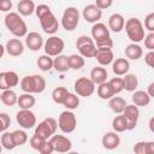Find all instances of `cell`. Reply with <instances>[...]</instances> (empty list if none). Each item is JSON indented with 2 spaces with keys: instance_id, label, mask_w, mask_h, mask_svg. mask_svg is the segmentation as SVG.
Segmentation results:
<instances>
[{
  "instance_id": "cell-35",
  "label": "cell",
  "mask_w": 154,
  "mask_h": 154,
  "mask_svg": "<svg viewBox=\"0 0 154 154\" xmlns=\"http://www.w3.org/2000/svg\"><path fill=\"white\" fill-rule=\"evenodd\" d=\"M69 94V90L65 87H57L53 91H52V99L55 103L58 105H63V102L65 101L66 96Z\"/></svg>"
},
{
  "instance_id": "cell-28",
  "label": "cell",
  "mask_w": 154,
  "mask_h": 154,
  "mask_svg": "<svg viewBox=\"0 0 154 154\" xmlns=\"http://www.w3.org/2000/svg\"><path fill=\"white\" fill-rule=\"evenodd\" d=\"M35 102H36V100L32 96V94H30V93H24V94L19 95L18 100H17V103L22 109H31L34 107Z\"/></svg>"
},
{
  "instance_id": "cell-1",
  "label": "cell",
  "mask_w": 154,
  "mask_h": 154,
  "mask_svg": "<svg viewBox=\"0 0 154 154\" xmlns=\"http://www.w3.org/2000/svg\"><path fill=\"white\" fill-rule=\"evenodd\" d=\"M5 26L7 30L16 37H24L28 34L26 23L23 20L22 16L18 12H10L5 16Z\"/></svg>"
},
{
  "instance_id": "cell-17",
  "label": "cell",
  "mask_w": 154,
  "mask_h": 154,
  "mask_svg": "<svg viewBox=\"0 0 154 154\" xmlns=\"http://www.w3.org/2000/svg\"><path fill=\"white\" fill-rule=\"evenodd\" d=\"M5 51L11 57H19L24 52V45L19 38H10L6 42Z\"/></svg>"
},
{
  "instance_id": "cell-6",
  "label": "cell",
  "mask_w": 154,
  "mask_h": 154,
  "mask_svg": "<svg viewBox=\"0 0 154 154\" xmlns=\"http://www.w3.org/2000/svg\"><path fill=\"white\" fill-rule=\"evenodd\" d=\"M79 23V12L76 7L70 6L66 7L63 17H61V25L66 31H73Z\"/></svg>"
},
{
  "instance_id": "cell-39",
  "label": "cell",
  "mask_w": 154,
  "mask_h": 154,
  "mask_svg": "<svg viewBox=\"0 0 154 154\" xmlns=\"http://www.w3.org/2000/svg\"><path fill=\"white\" fill-rule=\"evenodd\" d=\"M12 137H13V142H14L16 147L23 146L28 141V134L24 130H14V131H12Z\"/></svg>"
},
{
  "instance_id": "cell-14",
  "label": "cell",
  "mask_w": 154,
  "mask_h": 154,
  "mask_svg": "<svg viewBox=\"0 0 154 154\" xmlns=\"http://www.w3.org/2000/svg\"><path fill=\"white\" fill-rule=\"evenodd\" d=\"M83 18L85 19V22L88 23H96L101 19L102 17V10H100L95 4L93 5H87L84 8H83Z\"/></svg>"
},
{
  "instance_id": "cell-41",
  "label": "cell",
  "mask_w": 154,
  "mask_h": 154,
  "mask_svg": "<svg viewBox=\"0 0 154 154\" xmlns=\"http://www.w3.org/2000/svg\"><path fill=\"white\" fill-rule=\"evenodd\" d=\"M46 141H47V140H45V138H42V137H40V136H37V135L34 134V135L30 137L29 143H30V147H31L32 149L40 152V149L43 147V144L46 143Z\"/></svg>"
},
{
  "instance_id": "cell-16",
  "label": "cell",
  "mask_w": 154,
  "mask_h": 154,
  "mask_svg": "<svg viewBox=\"0 0 154 154\" xmlns=\"http://www.w3.org/2000/svg\"><path fill=\"white\" fill-rule=\"evenodd\" d=\"M101 143H102V147L103 148H106L108 150H113V149H116V148L119 147V144H120V137H119V135L116 131H108V132H106L102 136Z\"/></svg>"
},
{
  "instance_id": "cell-20",
  "label": "cell",
  "mask_w": 154,
  "mask_h": 154,
  "mask_svg": "<svg viewBox=\"0 0 154 154\" xmlns=\"http://www.w3.org/2000/svg\"><path fill=\"white\" fill-rule=\"evenodd\" d=\"M124 24H125V19L120 13H113L109 18H108V29L113 32H120L124 29Z\"/></svg>"
},
{
  "instance_id": "cell-19",
  "label": "cell",
  "mask_w": 154,
  "mask_h": 154,
  "mask_svg": "<svg viewBox=\"0 0 154 154\" xmlns=\"http://www.w3.org/2000/svg\"><path fill=\"white\" fill-rule=\"evenodd\" d=\"M130 63L126 58H117L112 61V71L117 76H124L129 72Z\"/></svg>"
},
{
  "instance_id": "cell-49",
  "label": "cell",
  "mask_w": 154,
  "mask_h": 154,
  "mask_svg": "<svg viewBox=\"0 0 154 154\" xmlns=\"http://www.w3.org/2000/svg\"><path fill=\"white\" fill-rule=\"evenodd\" d=\"M12 1L11 0H0V11L1 12H8L10 10H12Z\"/></svg>"
},
{
  "instance_id": "cell-29",
  "label": "cell",
  "mask_w": 154,
  "mask_h": 154,
  "mask_svg": "<svg viewBox=\"0 0 154 154\" xmlns=\"http://www.w3.org/2000/svg\"><path fill=\"white\" fill-rule=\"evenodd\" d=\"M97 85L99 87H97L96 93H97V96L100 99H102V100H109L112 96L116 95L114 91H113V89H112V87H111V84L107 81L103 82V83H101V84H97Z\"/></svg>"
},
{
  "instance_id": "cell-44",
  "label": "cell",
  "mask_w": 154,
  "mask_h": 154,
  "mask_svg": "<svg viewBox=\"0 0 154 154\" xmlns=\"http://www.w3.org/2000/svg\"><path fill=\"white\" fill-rule=\"evenodd\" d=\"M11 125V118L7 113H0V134L6 131Z\"/></svg>"
},
{
  "instance_id": "cell-36",
  "label": "cell",
  "mask_w": 154,
  "mask_h": 154,
  "mask_svg": "<svg viewBox=\"0 0 154 154\" xmlns=\"http://www.w3.org/2000/svg\"><path fill=\"white\" fill-rule=\"evenodd\" d=\"M0 143H1L2 148H5L6 150H12V149L16 148V144H14V142H13V137H12V132H8V131H4V132H1Z\"/></svg>"
},
{
  "instance_id": "cell-50",
  "label": "cell",
  "mask_w": 154,
  "mask_h": 154,
  "mask_svg": "<svg viewBox=\"0 0 154 154\" xmlns=\"http://www.w3.org/2000/svg\"><path fill=\"white\" fill-rule=\"evenodd\" d=\"M53 152H54L53 146H52V143L49 142V140H47L46 143L43 144V147L40 149V153H41V154H52Z\"/></svg>"
},
{
  "instance_id": "cell-23",
  "label": "cell",
  "mask_w": 154,
  "mask_h": 154,
  "mask_svg": "<svg viewBox=\"0 0 154 154\" xmlns=\"http://www.w3.org/2000/svg\"><path fill=\"white\" fill-rule=\"evenodd\" d=\"M35 4L32 0H20L17 5V11L20 16L28 17L35 12Z\"/></svg>"
},
{
  "instance_id": "cell-25",
  "label": "cell",
  "mask_w": 154,
  "mask_h": 154,
  "mask_svg": "<svg viewBox=\"0 0 154 154\" xmlns=\"http://www.w3.org/2000/svg\"><path fill=\"white\" fill-rule=\"evenodd\" d=\"M53 69L58 72H66L67 70H70V66H69V58L67 55H64V54H59L57 55L54 59H53Z\"/></svg>"
},
{
  "instance_id": "cell-32",
  "label": "cell",
  "mask_w": 154,
  "mask_h": 154,
  "mask_svg": "<svg viewBox=\"0 0 154 154\" xmlns=\"http://www.w3.org/2000/svg\"><path fill=\"white\" fill-rule=\"evenodd\" d=\"M125 77L123 78L124 89L128 91H135L138 87V78L135 73H125Z\"/></svg>"
},
{
  "instance_id": "cell-48",
  "label": "cell",
  "mask_w": 154,
  "mask_h": 154,
  "mask_svg": "<svg viewBox=\"0 0 154 154\" xmlns=\"http://www.w3.org/2000/svg\"><path fill=\"white\" fill-rule=\"evenodd\" d=\"M112 4H113V0H95V5L100 10H106V8L111 7Z\"/></svg>"
},
{
  "instance_id": "cell-53",
  "label": "cell",
  "mask_w": 154,
  "mask_h": 154,
  "mask_svg": "<svg viewBox=\"0 0 154 154\" xmlns=\"http://www.w3.org/2000/svg\"><path fill=\"white\" fill-rule=\"evenodd\" d=\"M153 88H154V83H150L149 85H148V95L150 96V97H154V91H153Z\"/></svg>"
},
{
  "instance_id": "cell-56",
  "label": "cell",
  "mask_w": 154,
  "mask_h": 154,
  "mask_svg": "<svg viewBox=\"0 0 154 154\" xmlns=\"http://www.w3.org/2000/svg\"><path fill=\"white\" fill-rule=\"evenodd\" d=\"M1 150H2V146H1V143H0V153H1Z\"/></svg>"
},
{
  "instance_id": "cell-52",
  "label": "cell",
  "mask_w": 154,
  "mask_h": 154,
  "mask_svg": "<svg viewBox=\"0 0 154 154\" xmlns=\"http://www.w3.org/2000/svg\"><path fill=\"white\" fill-rule=\"evenodd\" d=\"M6 89H10V88H8L7 82H6L5 71H2V72H0V90H6Z\"/></svg>"
},
{
  "instance_id": "cell-15",
  "label": "cell",
  "mask_w": 154,
  "mask_h": 154,
  "mask_svg": "<svg viewBox=\"0 0 154 154\" xmlns=\"http://www.w3.org/2000/svg\"><path fill=\"white\" fill-rule=\"evenodd\" d=\"M43 37L36 31H31L25 35V45L32 52L40 51L43 47Z\"/></svg>"
},
{
  "instance_id": "cell-37",
  "label": "cell",
  "mask_w": 154,
  "mask_h": 154,
  "mask_svg": "<svg viewBox=\"0 0 154 154\" xmlns=\"http://www.w3.org/2000/svg\"><path fill=\"white\" fill-rule=\"evenodd\" d=\"M67 58H69V66L72 70H81L85 64V60L81 54H71Z\"/></svg>"
},
{
  "instance_id": "cell-54",
  "label": "cell",
  "mask_w": 154,
  "mask_h": 154,
  "mask_svg": "<svg viewBox=\"0 0 154 154\" xmlns=\"http://www.w3.org/2000/svg\"><path fill=\"white\" fill-rule=\"evenodd\" d=\"M5 54V47L0 43V58H2V55Z\"/></svg>"
},
{
  "instance_id": "cell-46",
  "label": "cell",
  "mask_w": 154,
  "mask_h": 154,
  "mask_svg": "<svg viewBox=\"0 0 154 154\" xmlns=\"http://www.w3.org/2000/svg\"><path fill=\"white\" fill-rule=\"evenodd\" d=\"M144 47L149 51H153L154 49V32H149L148 35L144 36Z\"/></svg>"
},
{
  "instance_id": "cell-30",
  "label": "cell",
  "mask_w": 154,
  "mask_h": 154,
  "mask_svg": "<svg viewBox=\"0 0 154 154\" xmlns=\"http://www.w3.org/2000/svg\"><path fill=\"white\" fill-rule=\"evenodd\" d=\"M17 100H18V96L16 94L14 90L12 89H6V90H2L1 93V102L5 105V106H8V107H12L17 103Z\"/></svg>"
},
{
  "instance_id": "cell-7",
  "label": "cell",
  "mask_w": 154,
  "mask_h": 154,
  "mask_svg": "<svg viewBox=\"0 0 154 154\" xmlns=\"http://www.w3.org/2000/svg\"><path fill=\"white\" fill-rule=\"evenodd\" d=\"M77 126V119L76 116L72 111L66 109L60 113L58 118V128L64 132V134H70L72 132Z\"/></svg>"
},
{
  "instance_id": "cell-42",
  "label": "cell",
  "mask_w": 154,
  "mask_h": 154,
  "mask_svg": "<svg viewBox=\"0 0 154 154\" xmlns=\"http://www.w3.org/2000/svg\"><path fill=\"white\" fill-rule=\"evenodd\" d=\"M108 83L111 84L114 94H119L120 91L124 90V83H123V78L120 77H113L112 79L108 81Z\"/></svg>"
},
{
  "instance_id": "cell-2",
  "label": "cell",
  "mask_w": 154,
  "mask_h": 154,
  "mask_svg": "<svg viewBox=\"0 0 154 154\" xmlns=\"http://www.w3.org/2000/svg\"><path fill=\"white\" fill-rule=\"evenodd\" d=\"M46 85H47L46 79L41 75H30L20 79V89L24 93L40 94L45 91Z\"/></svg>"
},
{
  "instance_id": "cell-31",
  "label": "cell",
  "mask_w": 154,
  "mask_h": 154,
  "mask_svg": "<svg viewBox=\"0 0 154 154\" xmlns=\"http://www.w3.org/2000/svg\"><path fill=\"white\" fill-rule=\"evenodd\" d=\"M108 106L114 113L119 114V113H123V111H124V108L126 106V101L120 96H112L109 99Z\"/></svg>"
},
{
  "instance_id": "cell-10",
  "label": "cell",
  "mask_w": 154,
  "mask_h": 154,
  "mask_svg": "<svg viewBox=\"0 0 154 154\" xmlns=\"http://www.w3.org/2000/svg\"><path fill=\"white\" fill-rule=\"evenodd\" d=\"M38 20H40L42 30L48 35H54L59 29V22L55 18V16L53 14L52 11H49V12L45 13L43 16H41L38 18Z\"/></svg>"
},
{
  "instance_id": "cell-43",
  "label": "cell",
  "mask_w": 154,
  "mask_h": 154,
  "mask_svg": "<svg viewBox=\"0 0 154 154\" xmlns=\"http://www.w3.org/2000/svg\"><path fill=\"white\" fill-rule=\"evenodd\" d=\"M96 48H112L113 47V41L111 38V36H105L101 38H97L94 41Z\"/></svg>"
},
{
  "instance_id": "cell-4",
  "label": "cell",
  "mask_w": 154,
  "mask_h": 154,
  "mask_svg": "<svg viewBox=\"0 0 154 154\" xmlns=\"http://www.w3.org/2000/svg\"><path fill=\"white\" fill-rule=\"evenodd\" d=\"M76 48L83 58H94L96 54V46L91 37L87 35H81L76 41Z\"/></svg>"
},
{
  "instance_id": "cell-12",
  "label": "cell",
  "mask_w": 154,
  "mask_h": 154,
  "mask_svg": "<svg viewBox=\"0 0 154 154\" xmlns=\"http://www.w3.org/2000/svg\"><path fill=\"white\" fill-rule=\"evenodd\" d=\"M49 142L52 143L54 152H58V153H66V152H70L72 148L71 140L64 135H55L54 134L51 136Z\"/></svg>"
},
{
  "instance_id": "cell-3",
  "label": "cell",
  "mask_w": 154,
  "mask_h": 154,
  "mask_svg": "<svg viewBox=\"0 0 154 154\" xmlns=\"http://www.w3.org/2000/svg\"><path fill=\"white\" fill-rule=\"evenodd\" d=\"M125 31L128 37L131 40V42L134 43H138L141 41H143L146 34H144V26L142 24V22L138 18H129L125 24H124Z\"/></svg>"
},
{
  "instance_id": "cell-22",
  "label": "cell",
  "mask_w": 154,
  "mask_h": 154,
  "mask_svg": "<svg viewBox=\"0 0 154 154\" xmlns=\"http://www.w3.org/2000/svg\"><path fill=\"white\" fill-rule=\"evenodd\" d=\"M131 99H132L134 105H136L137 107H146V106L149 105L152 97L144 90H135Z\"/></svg>"
},
{
  "instance_id": "cell-40",
  "label": "cell",
  "mask_w": 154,
  "mask_h": 154,
  "mask_svg": "<svg viewBox=\"0 0 154 154\" xmlns=\"http://www.w3.org/2000/svg\"><path fill=\"white\" fill-rule=\"evenodd\" d=\"M5 76H6V82L10 89H12L13 87H17L19 83V76L17 75V72L14 71H5Z\"/></svg>"
},
{
  "instance_id": "cell-55",
  "label": "cell",
  "mask_w": 154,
  "mask_h": 154,
  "mask_svg": "<svg viewBox=\"0 0 154 154\" xmlns=\"http://www.w3.org/2000/svg\"><path fill=\"white\" fill-rule=\"evenodd\" d=\"M153 118H150V120H149V129H150V131H154V129H153Z\"/></svg>"
},
{
  "instance_id": "cell-21",
  "label": "cell",
  "mask_w": 154,
  "mask_h": 154,
  "mask_svg": "<svg viewBox=\"0 0 154 154\" xmlns=\"http://www.w3.org/2000/svg\"><path fill=\"white\" fill-rule=\"evenodd\" d=\"M107 77H108L107 70H106L105 67H102L101 65L93 67L91 71H90V79L94 82L95 85L106 82V81H107Z\"/></svg>"
},
{
  "instance_id": "cell-27",
  "label": "cell",
  "mask_w": 154,
  "mask_h": 154,
  "mask_svg": "<svg viewBox=\"0 0 154 154\" xmlns=\"http://www.w3.org/2000/svg\"><path fill=\"white\" fill-rule=\"evenodd\" d=\"M105 36H109V29L103 23H94L91 26V37L93 40H97Z\"/></svg>"
},
{
  "instance_id": "cell-26",
  "label": "cell",
  "mask_w": 154,
  "mask_h": 154,
  "mask_svg": "<svg viewBox=\"0 0 154 154\" xmlns=\"http://www.w3.org/2000/svg\"><path fill=\"white\" fill-rule=\"evenodd\" d=\"M134 153L136 154H153L154 142L153 141H141L134 146Z\"/></svg>"
},
{
  "instance_id": "cell-13",
  "label": "cell",
  "mask_w": 154,
  "mask_h": 154,
  "mask_svg": "<svg viewBox=\"0 0 154 154\" xmlns=\"http://www.w3.org/2000/svg\"><path fill=\"white\" fill-rule=\"evenodd\" d=\"M126 122H128V131L129 130H134L137 125V122H138V118H140V109L136 105H126L123 113H122Z\"/></svg>"
},
{
  "instance_id": "cell-5",
  "label": "cell",
  "mask_w": 154,
  "mask_h": 154,
  "mask_svg": "<svg viewBox=\"0 0 154 154\" xmlns=\"http://www.w3.org/2000/svg\"><path fill=\"white\" fill-rule=\"evenodd\" d=\"M57 129H58V122L54 118L48 117L43 119L41 123H38V125H36L34 134L45 140H49L51 136L55 134Z\"/></svg>"
},
{
  "instance_id": "cell-18",
  "label": "cell",
  "mask_w": 154,
  "mask_h": 154,
  "mask_svg": "<svg viewBox=\"0 0 154 154\" xmlns=\"http://www.w3.org/2000/svg\"><path fill=\"white\" fill-rule=\"evenodd\" d=\"M94 58L97 60V63L101 66H107V65L112 64V61L114 60L112 48H97Z\"/></svg>"
},
{
  "instance_id": "cell-9",
  "label": "cell",
  "mask_w": 154,
  "mask_h": 154,
  "mask_svg": "<svg viewBox=\"0 0 154 154\" xmlns=\"http://www.w3.org/2000/svg\"><path fill=\"white\" fill-rule=\"evenodd\" d=\"M75 91L78 96H83V97H88V96H91L95 91V84L94 82L90 79V78H87V77H81L78 78L75 84Z\"/></svg>"
},
{
  "instance_id": "cell-57",
  "label": "cell",
  "mask_w": 154,
  "mask_h": 154,
  "mask_svg": "<svg viewBox=\"0 0 154 154\" xmlns=\"http://www.w3.org/2000/svg\"><path fill=\"white\" fill-rule=\"evenodd\" d=\"M0 100H1V93H0Z\"/></svg>"
},
{
  "instance_id": "cell-47",
  "label": "cell",
  "mask_w": 154,
  "mask_h": 154,
  "mask_svg": "<svg viewBox=\"0 0 154 154\" xmlns=\"http://www.w3.org/2000/svg\"><path fill=\"white\" fill-rule=\"evenodd\" d=\"M49 11H52L51 7L48 5H45V4H41V5H38V6L35 7V13H36V17L37 18H40L41 16H43L45 13H47Z\"/></svg>"
},
{
  "instance_id": "cell-8",
  "label": "cell",
  "mask_w": 154,
  "mask_h": 154,
  "mask_svg": "<svg viewBox=\"0 0 154 154\" xmlns=\"http://www.w3.org/2000/svg\"><path fill=\"white\" fill-rule=\"evenodd\" d=\"M65 48V42L63 38L58 37V36H51L48 37L45 43H43V49L45 53L49 57H57L59 54H61V52Z\"/></svg>"
},
{
  "instance_id": "cell-51",
  "label": "cell",
  "mask_w": 154,
  "mask_h": 154,
  "mask_svg": "<svg viewBox=\"0 0 154 154\" xmlns=\"http://www.w3.org/2000/svg\"><path fill=\"white\" fill-rule=\"evenodd\" d=\"M144 63L149 66V67H154V52L149 51L146 55H144Z\"/></svg>"
},
{
  "instance_id": "cell-33",
  "label": "cell",
  "mask_w": 154,
  "mask_h": 154,
  "mask_svg": "<svg viewBox=\"0 0 154 154\" xmlns=\"http://www.w3.org/2000/svg\"><path fill=\"white\" fill-rule=\"evenodd\" d=\"M112 128H113V131L116 132H124V131H128V122L125 119V117L119 113V116H116L112 120Z\"/></svg>"
},
{
  "instance_id": "cell-34",
  "label": "cell",
  "mask_w": 154,
  "mask_h": 154,
  "mask_svg": "<svg viewBox=\"0 0 154 154\" xmlns=\"http://www.w3.org/2000/svg\"><path fill=\"white\" fill-rule=\"evenodd\" d=\"M36 65H37V67L41 71H45V72L46 71H49V70L53 69V59H52V57H49L47 54H43V55H41V57L37 58Z\"/></svg>"
},
{
  "instance_id": "cell-38",
  "label": "cell",
  "mask_w": 154,
  "mask_h": 154,
  "mask_svg": "<svg viewBox=\"0 0 154 154\" xmlns=\"http://www.w3.org/2000/svg\"><path fill=\"white\" fill-rule=\"evenodd\" d=\"M63 106H65V108H66V109H70V111L76 109V108L79 106V97H78L76 94L69 91V94H67L65 101L63 102Z\"/></svg>"
},
{
  "instance_id": "cell-45",
  "label": "cell",
  "mask_w": 154,
  "mask_h": 154,
  "mask_svg": "<svg viewBox=\"0 0 154 154\" xmlns=\"http://www.w3.org/2000/svg\"><path fill=\"white\" fill-rule=\"evenodd\" d=\"M144 28L149 32L154 31V12L147 14V17L144 18Z\"/></svg>"
},
{
  "instance_id": "cell-11",
  "label": "cell",
  "mask_w": 154,
  "mask_h": 154,
  "mask_svg": "<svg viewBox=\"0 0 154 154\" xmlns=\"http://www.w3.org/2000/svg\"><path fill=\"white\" fill-rule=\"evenodd\" d=\"M16 120H17L18 125L24 130L31 129L36 125V117L31 109H22L20 108V111H18L16 114Z\"/></svg>"
},
{
  "instance_id": "cell-24",
  "label": "cell",
  "mask_w": 154,
  "mask_h": 154,
  "mask_svg": "<svg viewBox=\"0 0 154 154\" xmlns=\"http://www.w3.org/2000/svg\"><path fill=\"white\" fill-rule=\"evenodd\" d=\"M125 55L130 60H138L143 55V49L138 43H130L125 48Z\"/></svg>"
}]
</instances>
